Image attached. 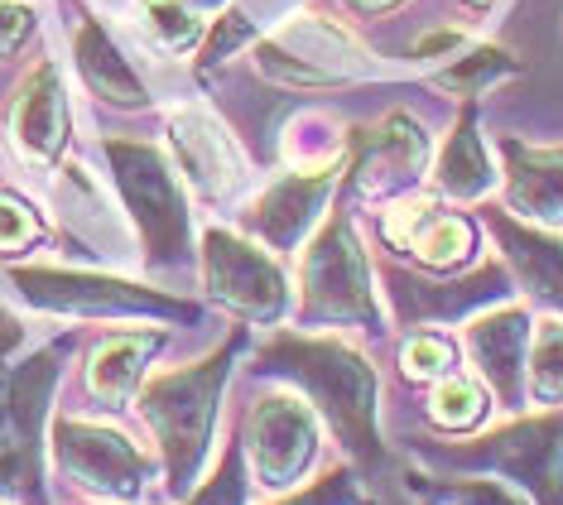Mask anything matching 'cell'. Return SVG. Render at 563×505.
<instances>
[{
    "label": "cell",
    "instance_id": "cell-1",
    "mask_svg": "<svg viewBox=\"0 0 563 505\" xmlns=\"http://www.w3.org/2000/svg\"><path fill=\"white\" fill-rule=\"evenodd\" d=\"M261 371L303 385V395L313 399L318 414L332 424V433L347 443V452L362 468L380 462V429H376L380 385L356 347L338 342V337L285 332L261 347Z\"/></svg>",
    "mask_w": 563,
    "mask_h": 505
},
{
    "label": "cell",
    "instance_id": "cell-2",
    "mask_svg": "<svg viewBox=\"0 0 563 505\" xmlns=\"http://www.w3.org/2000/svg\"><path fill=\"white\" fill-rule=\"evenodd\" d=\"M236 342L241 337H232L227 347H217V352L208 361H198V366L150 375V381L140 385V419L155 429L159 448H164V468H169L174 496H184L202 468V452H208V438H212V424H217V395H222L227 375H232Z\"/></svg>",
    "mask_w": 563,
    "mask_h": 505
},
{
    "label": "cell",
    "instance_id": "cell-3",
    "mask_svg": "<svg viewBox=\"0 0 563 505\" xmlns=\"http://www.w3.org/2000/svg\"><path fill=\"white\" fill-rule=\"evenodd\" d=\"M107 160H111V178H117L121 198L140 227L150 265L159 270L184 265L194 227H188V198L178 188L174 168L164 164V154L135 145V140H107Z\"/></svg>",
    "mask_w": 563,
    "mask_h": 505
},
{
    "label": "cell",
    "instance_id": "cell-4",
    "mask_svg": "<svg viewBox=\"0 0 563 505\" xmlns=\"http://www.w3.org/2000/svg\"><path fill=\"white\" fill-rule=\"evenodd\" d=\"M429 458L453 468H492L510 476L534 505H563V414L516 419L472 443H424Z\"/></svg>",
    "mask_w": 563,
    "mask_h": 505
},
{
    "label": "cell",
    "instance_id": "cell-5",
    "mask_svg": "<svg viewBox=\"0 0 563 505\" xmlns=\"http://www.w3.org/2000/svg\"><path fill=\"white\" fill-rule=\"evenodd\" d=\"M63 347H44L24 366L0 375V491L44 505L40 486V443H44V414L58 381Z\"/></svg>",
    "mask_w": 563,
    "mask_h": 505
},
{
    "label": "cell",
    "instance_id": "cell-6",
    "mask_svg": "<svg viewBox=\"0 0 563 505\" xmlns=\"http://www.w3.org/2000/svg\"><path fill=\"white\" fill-rule=\"evenodd\" d=\"M10 284L20 289L24 304L48 308V314H97V318H194L198 308L184 299H169L159 289H140V284L87 275V270H54V265H15Z\"/></svg>",
    "mask_w": 563,
    "mask_h": 505
},
{
    "label": "cell",
    "instance_id": "cell-7",
    "mask_svg": "<svg viewBox=\"0 0 563 505\" xmlns=\"http://www.w3.org/2000/svg\"><path fill=\"white\" fill-rule=\"evenodd\" d=\"M261 73L289 87H338L376 77L380 63L328 15H294L285 30L261 39Z\"/></svg>",
    "mask_w": 563,
    "mask_h": 505
},
{
    "label": "cell",
    "instance_id": "cell-8",
    "mask_svg": "<svg viewBox=\"0 0 563 505\" xmlns=\"http://www.w3.org/2000/svg\"><path fill=\"white\" fill-rule=\"evenodd\" d=\"M303 318L309 322H376V289H371L366 255L352 237L347 217H332L303 251Z\"/></svg>",
    "mask_w": 563,
    "mask_h": 505
},
{
    "label": "cell",
    "instance_id": "cell-9",
    "mask_svg": "<svg viewBox=\"0 0 563 505\" xmlns=\"http://www.w3.org/2000/svg\"><path fill=\"white\" fill-rule=\"evenodd\" d=\"M54 458L73 486L101 501H140L150 486V472H155L150 458L121 429L87 419L54 424Z\"/></svg>",
    "mask_w": 563,
    "mask_h": 505
},
{
    "label": "cell",
    "instance_id": "cell-10",
    "mask_svg": "<svg viewBox=\"0 0 563 505\" xmlns=\"http://www.w3.org/2000/svg\"><path fill=\"white\" fill-rule=\"evenodd\" d=\"M202 279L217 304L236 308L246 318H279L285 308V275L261 245L212 227L202 241Z\"/></svg>",
    "mask_w": 563,
    "mask_h": 505
},
{
    "label": "cell",
    "instance_id": "cell-11",
    "mask_svg": "<svg viewBox=\"0 0 563 505\" xmlns=\"http://www.w3.org/2000/svg\"><path fill=\"white\" fill-rule=\"evenodd\" d=\"M246 448L265 486H294L318 452V419L303 399L265 395L246 419Z\"/></svg>",
    "mask_w": 563,
    "mask_h": 505
},
{
    "label": "cell",
    "instance_id": "cell-12",
    "mask_svg": "<svg viewBox=\"0 0 563 505\" xmlns=\"http://www.w3.org/2000/svg\"><path fill=\"white\" fill-rule=\"evenodd\" d=\"M386 284H390L395 318H400L405 328H415V322H453V318H472L477 308H486V304L501 299V294L510 289V275H506L501 265H477L467 279L429 284V279L405 275V270H390Z\"/></svg>",
    "mask_w": 563,
    "mask_h": 505
},
{
    "label": "cell",
    "instance_id": "cell-13",
    "mask_svg": "<svg viewBox=\"0 0 563 505\" xmlns=\"http://www.w3.org/2000/svg\"><path fill=\"white\" fill-rule=\"evenodd\" d=\"M530 318L525 308H496L467 322V356L506 409H520L525 366H530Z\"/></svg>",
    "mask_w": 563,
    "mask_h": 505
},
{
    "label": "cell",
    "instance_id": "cell-14",
    "mask_svg": "<svg viewBox=\"0 0 563 505\" xmlns=\"http://www.w3.org/2000/svg\"><path fill=\"white\" fill-rule=\"evenodd\" d=\"M332 174H338V168H294V174L271 184L246 207V227L261 241L279 245V251L299 245L303 231H309L318 222V212H323V202L332 193Z\"/></svg>",
    "mask_w": 563,
    "mask_h": 505
},
{
    "label": "cell",
    "instance_id": "cell-15",
    "mask_svg": "<svg viewBox=\"0 0 563 505\" xmlns=\"http://www.w3.org/2000/svg\"><path fill=\"white\" fill-rule=\"evenodd\" d=\"M10 140L24 164H54L68 145V97L54 63H40L20 83L15 107H10Z\"/></svg>",
    "mask_w": 563,
    "mask_h": 505
},
{
    "label": "cell",
    "instance_id": "cell-16",
    "mask_svg": "<svg viewBox=\"0 0 563 505\" xmlns=\"http://www.w3.org/2000/svg\"><path fill=\"white\" fill-rule=\"evenodd\" d=\"M169 140L178 150V164H184L188 184H194L202 198H227V193L241 184V154L217 116L198 111V107L174 111Z\"/></svg>",
    "mask_w": 563,
    "mask_h": 505
},
{
    "label": "cell",
    "instance_id": "cell-17",
    "mask_svg": "<svg viewBox=\"0 0 563 505\" xmlns=\"http://www.w3.org/2000/svg\"><path fill=\"white\" fill-rule=\"evenodd\" d=\"M386 241L409 251L419 265L429 270H453L472 255V227L463 217L443 212L439 202L429 198H409L400 207L386 212Z\"/></svg>",
    "mask_w": 563,
    "mask_h": 505
},
{
    "label": "cell",
    "instance_id": "cell-18",
    "mask_svg": "<svg viewBox=\"0 0 563 505\" xmlns=\"http://www.w3.org/2000/svg\"><path fill=\"white\" fill-rule=\"evenodd\" d=\"M356 150V174H362V188L366 193H380V188H400L409 178L424 168L429 160V135L419 131L409 116H386L376 131H362V140H352Z\"/></svg>",
    "mask_w": 563,
    "mask_h": 505
},
{
    "label": "cell",
    "instance_id": "cell-19",
    "mask_svg": "<svg viewBox=\"0 0 563 505\" xmlns=\"http://www.w3.org/2000/svg\"><path fill=\"white\" fill-rule=\"evenodd\" d=\"M506 198L540 227L563 222V150L506 140Z\"/></svg>",
    "mask_w": 563,
    "mask_h": 505
},
{
    "label": "cell",
    "instance_id": "cell-20",
    "mask_svg": "<svg viewBox=\"0 0 563 505\" xmlns=\"http://www.w3.org/2000/svg\"><path fill=\"white\" fill-rule=\"evenodd\" d=\"M492 231H496V241H501L506 265H510V275L520 279V289H530L540 304L563 314V241L540 227H520L516 217H506V212L492 217Z\"/></svg>",
    "mask_w": 563,
    "mask_h": 505
},
{
    "label": "cell",
    "instance_id": "cell-21",
    "mask_svg": "<svg viewBox=\"0 0 563 505\" xmlns=\"http://www.w3.org/2000/svg\"><path fill=\"white\" fill-rule=\"evenodd\" d=\"M73 54H78L82 83L92 87L101 101H111V107H140V101H145V83H140V73L131 68V58L117 48V39L101 30V20L87 15L78 24Z\"/></svg>",
    "mask_w": 563,
    "mask_h": 505
},
{
    "label": "cell",
    "instance_id": "cell-22",
    "mask_svg": "<svg viewBox=\"0 0 563 505\" xmlns=\"http://www.w3.org/2000/svg\"><path fill=\"white\" fill-rule=\"evenodd\" d=\"M155 347H159L155 332L107 337V342L92 352V361H87V385H92V395L107 399V405L131 399L140 385H145V366H150V356H155Z\"/></svg>",
    "mask_w": 563,
    "mask_h": 505
},
{
    "label": "cell",
    "instance_id": "cell-23",
    "mask_svg": "<svg viewBox=\"0 0 563 505\" xmlns=\"http://www.w3.org/2000/svg\"><path fill=\"white\" fill-rule=\"evenodd\" d=\"M433 178H439V188L448 193V198H486L496 184L492 174V160H486L482 150V135L477 125H472V116H463V121L453 125V135H448V145L439 154V168H433Z\"/></svg>",
    "mask_w": 563,
    "mask_h": 505
},
{
    "label": "cell",
    "instance_id": "cell-24",
    "mask_svg": "<svg viewBox=\"0 0 563 505\" xmlns=\"http://www.w3.org/2000/svg\"><path fill=\"white\" fill-rule=\"evenodd\" d=\"M516 73V58L506 54V48H472V54H463L457 58L453 54V63L433 77V83L443 87V92H457V97H477V92H486L492 83H501V77H510Z\"/></svg>",
    "mask_w": 563,
    "mask_h": 505
},
{
    "label": "cell",
    "instance_id": "cell-25",
    "mask_svg": "<svg viewBox=\"0 0 563 505\" xmlns=\"http://www.w3.org/2000/svg\"><path fill=\"white\" fill-rule=\"evenodd\" d=\"M140 30H145V39H155L159 48L178 54V48L202 39V20L188 0H140Z\"/></svg>",
    "mask_w": 563,
    "mask_h": 505
},
{
    "label": "cell",
    "instance_id": "cell-26",
    "mask_svg": "<svg viewBox=\"0 0 563 505\" xmlns=\"http://www.w3.org/2000/svg\"><path fill=\"white\" fill-rule=\"evenodd\" d=\"M525 381H530V395L544 399V405L563 399V322H559V318H549V322H540V328H534Z\"/></svg>",
    "mask_w": 563,
    "mask_h": 505
},
{
    "label": "cell",
    "instance_id": "cell-27",
    "mask_svg": "<svg viewBox=\"0 0 563 505\" xmlns=\"http://www.w3.org/2000/svg\"><path fill=\"white\" fill-rule=\"evenodd\" d=\"M482 414H486V395L467 375H443L429 399V419L439 429H472V424H482Z\"/></svg>",
    "mask_w": 563,
    "mask_h": 505
},
{
    "label": "cell",
    "instance_id": "cell-28",
    "mask_svg": "<svg viewBox=\"0 0 563 505\" xmlns=\"http://www.w3.org/2000/svg\"><path fill=\"white\" fill-rule=\"evenodd\" d=\"M246 501V472H241V452L227 448V458L217 462V472L202 482V491L188 505H241Z\"/></svg>",
    "mask_w": 563,
    "mask_h": 505
},
{
    "label": "cell",
    "instance_id": "cell-29",
    "mask_svg": "<svg viewBox=\"0 0 563 505\" xmlns=\"http://www.w3.org/2000/svg\"><path fill=\"white\" fill-rule=\"evenodd\" d=\"M30 241H40V217H34V207L0 188V251H24Z\"/></svg>",
    "mask_w": 563,
    "mask_h": 505
},
{
    "label": "cell",
    "instance_id": "cell-30",
    "mask_svg": "<svg viewBox=\"0 0 563 505\" xmlns=\"http://www.w3.org/2000/svg\"><path fill=\"white\" fill-rule=\"evenodd\" d=\"M400 361H405V375H415V381H443L448 366H453V347L443 337H415Z\"/></svg>",
    "mask_w": 563,
    "mask_h": 505
},
{
    "label": "cell",
    "instance_id": "cell-31",
    "mask_svg": "<svg viewBox=\"0 0 563 505\" xmlns=\"http://www.w3.org/2000/svg\"><path fill=\"white\" fill-rule=\"evenodd\" d=\"M443 496L463 505H530L520 491H510V482H457V486H443Z\"/></svg>",
    "mask_w": 563,
    "mask_h": 505
},
{
    "label": "cell",
    "instance_id": "cell-32",
    "mask_svg": "<svg viewBox=\"0 0 563 505\" xmlns=\"http://www.w3.org/2000/svg\"><path fill=\"white\" fill-rule=\"evenodd\" d=\"M34 30V10L24 0H0V58L15 54Z\"/></svg>",
    "mask_w": 563,
    "mask_h": 505
},
{
    "label": "cell",
    "instance_id": "cell-33",
    "mask_svg": "<svg viewBox=\"0 0 563 505\" xmlns=\"http://www.w3.org/2000/svg\"><path fill=\"white\" fill-rule=\"evenodd\" d=\"M279 505H352V476L332 472V476H323V482H313L309 491H299V496H289Z\"/></svg>",
    "mask_w": 563,
    "mask_h": 505
},
{
    "label": "cell",
    "instance_id": "cell-34",
    "mask_svg": "<svg viewBox=\"0 0 563 505\" xmlns=\"http://www.w3.org/2000/svg\"><path fill=\"white\" fill-rule=\"evenodd\" d=\"M463 48V30H433L415 39V58H453Z\"/></svg>",
    "mask_w": 563,
    "mask_h": 505
},
{
    "label": "cell",
    "instance_id": "cell-35",
    "mask_svg": "<svg viewBox=\"0 0 563 505\" xmlns=\"http://www.w3.org/2000/svg\"><path fill=\"white\" fill-rule=\"evenodd\" d=\"M20 342H24V328H20V322L10 318V314H5V308H0V361H5L10 352H15Z\"/></svg>",
    "mask_w": 563,
    "mask_h": 505
},
{
    "label": "cell",
    "instance_id": "cell-36",
    "mask_svg": "<svg viewBox=\"0 0 563 505\" xmlns=\"http://www.w3.org/2000/svg\"><path fill=\"white\" fill-rule=\"evenodd\" d=\"M362 10H386V6H395V0H356Z\"/></svg>",
    "mask_w": 563,
    "mask_h": 505
},
{
    "label": "cell",
    "instance_id": "cell-37",
    "mask_svg": "<svg viewBox=\"0 0 563 505\" xmlns=\"http://www.w3.org/2000/svg\"><path fill=\"white\" fill-rule=\"evenodd\" d=\"M194 10H217V6H227V0H188Z\"/></svg>",
    "mask_w": 563,
    "mask_h": 505
}]
</instances>
